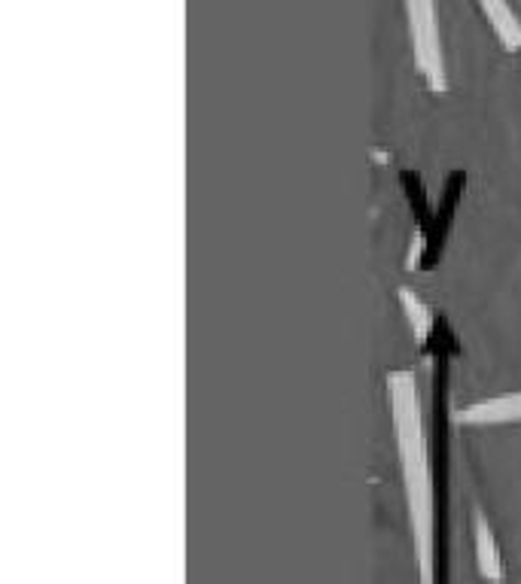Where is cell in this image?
<instances>
[{
    "mask_svg": "<svg viewBox=\"0 0 521 584\" xmlns=\"http://www.w3.org/2000/svg\"><path fill=\"white\" fill-rule=\"evenodd\" d=\"M387 405H390V426H394V438H397L399 476H403V493H406L418 575H421V582H433V548H437L433 472H430V445H427L421 390H418V381L409 368H394L387 375Z\"/></svg>",
    "mask_w": 521,
    "mask_h": 584,
    "instance_id": "1",
    "label": "cell"
},
{
    "mask_svg": "<svg viewBox=\"0 0 521 584\" xmlns=\"http://www.w3.org/2000/svg\"><path fill=\"white\" fill-rule=\"evenodd\" d=\"M403 10H406V25H409L415 68L424 77L430 92L445 95L449 92V68H445L437 0H403Z\"/></svg>",
    "mask_w": 521,
    "mask_h": 584,
    "instance_id": "2",
    "label": "cell"
},
{
    "mask_svg": "<svg viewBox=\"0 0 521 584\" xmlns=\"http://www.w3.org/2000/svg\"><path fill=\"white\" fill-rule=\"evenodd\" d=\"M461 426H507V423H521V390L519 393H503L482 399L473 405L461 408L454 414Z\"/></svg>",
    "mask_w": 521,
    "mask_h": 584,
    "instance_id": "3",
    "label": "cell"
},
{
    "mask_svg": "<svg viewBox=\"0 0 521 584\" xmlns=\"http://www.w3.org/2000/svg\"><path fill=\"white\" fill-rule=\"evenodd\" d=\"M473 542H476V566H479L482 579L488 582H503L507 579V566H503V554L494 536L488 517L482 515L479 508L473 512Z\"/></svg>",
    "mask_w": 521,
    "mask_h": 584,
    "instance_id": "4",
    "label": "cell"
},
{
    "mask_svg": "<svg viewBox=\"0 0 521 584\" xmlns=\"http://www.w3.org/2000/svg\"><path fill=\"white\" fill-rule=\"evenodd\" d=\"M479 3L485 22L494 31L497 43L507 49V53H521V19L512 10L509 0H476Z\"/></svg>",
    "mask_w": 521,
    "mask_h": 584,
    "instance_id": "5",
    "label": "cell"
},
{
    "mask_svg": "<svg viewBox=\"0 0 521 584\" xmlns=\"http://www.w3.org/2000/svg\"><path fill=\"white\" fill-rule=\"evenodd\" d=\"M399 301H403V308L409 313V323L415 329V335L418 339H427V332L433 329V317L424 308V301L418 299V296H411L409 289H399Z\"/></svg>",
    "mask_w": 521,
    "mask_h": 584,
    "instance_id": "6",
    "label": "cell"
}]
</instances>
